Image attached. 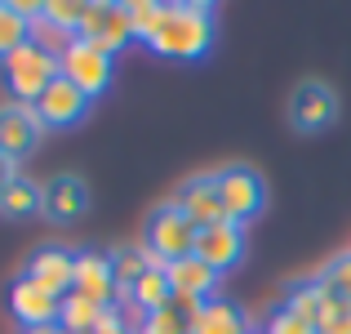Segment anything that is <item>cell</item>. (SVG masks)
<instances>
[{
  "label": "cell",
  "mask_w": 351,
  "mask_h": 334,
  "mask_svg": "<svg viewBox=\"0 0 351 334\" xmlns=\"http://www.w3.org/2000/svg\"><path fill=\"white\" fill-rule=\"evenodd\" d=\"M147 49L169 63H200L214 49V5H165Z\"/></svg>",
  "instance_id": "1"
},
{
  "label": "cell",
  "mask_w": 351,
  "mask_h": 334,
  "mask_svg": "<svg viewBox=\"0 0 351 334\" xmlns=\"http://www.w3.org/2000/svg\"><path fill=\"white\" fill-rule=\"evenodd\" d=\"M196 223L182 214L173 201H160V205L147 214L143 223V249L156 258V263H178V258H191V249H196Z\"/></svg>",
  "instance_id": "2"
},
{
  "label": "cell",
  "mask_w": 351,
  "mask_h": 334,
  "mask_svg": "<svg viewBox=\"0 0 351 334\" xmlns=\"http://www.w3.org/2000/svg\"><path fill=\"white\" fill-rule=\"evenodd\" d=\"M0 80H5V89L14 94V103L32 107L36 98L58 80V54L32 41V45H23L14 58L0 63Z\"/></svg>",
  "instance_id": "3"
},
{
  "label": "cell",
  "mask_w": 351,
  "mask_h": 334,
  "mask_svg": "<svg viewBox=\"0 0 351 334\" xmlns=\"http://www.w3.org/2000/svg\"><path fill=\"white\" fill-rule=\"evenodd\" d=\"M218 192H223V214L227 223H254L267 210V179L254 170V165L236 161L218 170Z\"/></svg>",
  "instance_id": "4"
},
{
  "label": "cell",
  "mask_w": 351,
  "mask_h": 334,
  "mask_svg": "<svg viewBox=\"0 0 351 334\" xmlns=\"http://www.w3.org/2000/svg\"><path fill=\"white\" fill-rule=\"evenodd\" d=\"M58 76L71 80V85L80 89V94L94 103L98 94H107L112 89V76H116V58L103 49H94V45H85L76 36V41L67 45V49L58 54Z\"/></svg>",
  "instance_id": "5"
},
{
  "label": "cell",
  "mask_w": 351,
  "mask_h": 334,
  "mask_svg": "<svg viewBox=\"0 0 351 334\" xmlns=\"http://www.w3.org/2000/svg\"><path fill=\"white\" fill-rule=\"evenodd\" d=\"M76 36L85 45H94V49H103V54L116 58V54L134 41V27H129L125 5H107V0H98V5H85V18H80Z\"/></svg>",
  "instance_id": "6"
},
{
  "label": "cell",
  "mask_w": 351,
  "mask_h": 334,
  "mask_svg": "<svg viewBox=\"0 0 351 334\" xmlns=\"http://www.w3.org/2000/svg\"><path fill=\"white\" fill-rule=\"evenodd\" d=\"M5 308H9V317H14L23 330H36V326H58L62 299H53V294L40 290L32 276L18 272L14 281H9V290H5Z\"/></svg>",
  "instance_id": "7"
},
{
  "label": "cell",
  "mask_w": 351,
  "mask_h": 334,
  "mask_svg": "<svg viewBox=\"0 0 351 334\" xmlns=\"http://www.w3.org/2000/svg\"><path fill=\"white\" fill-rule=\"evenodd\" d=\"M338 120V94L325 80H302L289 98V125L298 134H320Z\"/></svg>",
  "instance_id": "8"
},
{
  "label": "cell",
  "mask_w": 351,
  "mask_h": 334,
  "mask_svg": "<svg viewBox=\"0 0 351 334\" xmlns=\"http://www.w3.org/2000/svg\"><path fill=\"white\" fill-rule=\"evenodd\" d=\"M23 276H32V281L40 285V290H49L53 299H67V294H71V281H76V249L49 241V245L32 249Z\"/></svg>",
  "instance_id": "9"
},
{
  "label": "cell",
  "mask_w": 351,
  "mask_h": 334,
  "mask_svg": "<svg viewBox=\"0 0 351 334\" xmlns=\"http://www.w3.org/2000/svg\"><path fill=\"white\" fill-rule=\"evenodd\" d=\"M32 116L40 120L45 134H49V129H71V125H80V120L89 116V98L80 94L71 80L58 76V80H53V85L32 103Z\"/></svg>",
  "instance_id": "10"
},
{
  "label": "cell",
  "mask_w": 351,
  "mask_h": 334,
  "mask_svg": "<svg viewBox=\"0 0 351 334\" xmlns=\"http://www.w3.org/2000/svg\"><path fill=\"white\" fill-rule=\"evenodd\" d=\"M173 205L182 210L196 227H214V223H227L223 214V192H218V170L214 174H191L182 179V188L173 192Z\"/></svg>",
  "instance_id": "11"
},
{
  "label": "cell",
  "mask_w": 351,
  "mask_h": 334,
  "mask_svg": "<svg viewBox=\"0 0 351 334\" xmlns=\"http://www.w3.org/2000/svg\"><path fill=\"white\" fill-rule=\"evenodd\" d=\"M191 258H200L205 267H214L218 276L232 272V267H240V258H245V227H240V223H214V227H200Z\"/></svg>",
  "instance_id": "12"
},
{
  "label": "cell",
  "mask_w": 351,
  "mask_h": 334,
  "mask_svg": "<svg viewBox=\"0 0 351 334\" xmlns=\"http://www.w3.org/2000/svg\"><path fill=\"white\" fill-rule=\"evenodd\" d=\"M40 138H45V129H40V120L32 116V107L0 103V156H5L9 165L27 161V156L40 147Z\"/></svg>",
  "instance_id": "13"
},
{
  "label": "cell",
  "mask_w": 351,
  "mask_h": 334,
  "mask_svg": "<svg viewBox=\"0 0 351 334\" xmlns=\"http://www.w3.org/2000/svg\"><path fill=\"white\" fill-rule=\"evenodd\" d=\"M71 294L98 303V308H116L120 285L112 272V258L98 254V249H76V281H71Z\"/></svg>",
  "instance_id": "14"
},
{
  "label": "cell",
  "mask_w": 351,
  "mask_h": 334,
  "mask_svg": "<svg viewBox=\"0 0 351 334\" xmlns=\"http://www.w3.org/2000/svg\"><path fill=\"white\" fill-rule=\"evenodd\" d=\"M89 210V188L76 174H53L49 183H40V214L53 223H71Z\"/></svg>",
  "instance_id": "15"
},
{
  "label": "cell",
  "mask_w": 351,
  "mask_h": 334,
  "mask_svg": "<svg viewBox=\"0 0 351 334\" xmlns=\"http://www.w3.org/2000/svg\"><path fill=\"white\" fill-rule=\"evenodd\" d=\"M165 272H169L173 299H182V303H209V299H218V272H214V267H205L200 258L165 263Z\"/></svg>",
  "instance_id": "16"
},
{
  "label": "cell",
  "mask_w": 351,
  "mask_h": 334,
  "mask_svg": "<svg viewBox=\"0 0 351 334\" xmlns=\"http://www.w3.org/2000/svg\"><path fill=\"white\" fill-rule=\"evenodd\" d=\"M191 334H254V326H249L245 308L232 299H209L200 303L196 321H191Z\"/></svg>",
  "instance_id": "17"
},
{
  "label": "cell",
  "mask_w": 351,
  "mask_h": 334,
  "mask_svg": "<svg viewBox=\"0 0 351 334\" xmlns=\"http://www.w3.org/2000/svg\"><path fill=\"white\" fill-rule=\"evenodd\" d=\"M285 308L289 312H298L307 326H320V317L329 312V303H334V294L320 285V276H302V281H293L289 290H285Z\"/></svg>",
  "instance_id": "18"
},
{
  "label": "cell",
  "mask_w": 351,
  "mask_h": 334,
  "mask_svg": "<svg viewBox=\"0 0 351 334\" xmlns=\"http://www.w3.org/2000/svg\"><path fill=\"white\" fill-rule=\"evenodd\" d=\"M125 294H129V303H134L143 317H152V312H160V308H169V303H173L169 272H165V267H147V272L138 276Z\"/></svg>",
  "instance_id": "19"
},
{
  "label": "cell",
  "mask_w": 351,
  "mask_h": 334,
  "mask_svg": "<svg viewBox=\"0 0 351 334\" xmlns=\"http://www.w3.org/2000/svg\"><path fill=\"white\" fill-rule=\"evenodd\" d=\"M196 312H200V303L173 299L169 308H160V312H152V317L138 321L134 334H191V321H196Z\"/></svg>",
  "instance_id": "20"
},
{
  "label": "cell",
  "mask_w": 351,
  "mask_h": 334,
  "mask_svg": "<svg viewBox=\"0 0 351 334\" xmlns=\"http://www.w3.org/2000/svg\"><path fill=\"white\" fill-rule=\"evenodd\" d=\"M103 312L107 308H98V303L80 299V294H67V299H62V308H58V326L67 330V334H94L98 321H103Z\"/></svg>",
  "instance_id": "21"
},
{
  "label": "cell",
  "mask_w": 351,
  "mask_h": 334,
  "mask_svg": "<svg viewBox=\"0 0 351 334\" xmlns=\"http://www.w3.org/2000/svg\"><path fill=\"white\" fill-rule=\"evenodd\" d=\"M107 258H112V272H116V285H120V294H125L129 285H134L138 276L147 272V267H160V263H156V258L147 254L143 245H120V249H112Z\"/></svg>",
  "instance_id": "22"
},
{
  "label": "cell",
  "mask_w": 351,
  "mask_h": 334,
  "mask_svg": "<svg viewBox=\"0 0 351 334\" xmlns=\"http://www.w3.org/2000/svg\"><path fill=\"white\" fill-rule=\"evenodd\" d=\"M80 18H85V5H80V0H45L36 23L49 27V32H58V36H76Z\"/></svg>",
  "instance_id": "23"
},
{
  "label": "cell",
  "mask_w": 351,
  "mask_h": 334,
  "mask_svg": "<svg viewBox=\"0 0 351 334\" xmlns=\"http://www.w3.org/2000/svg\"><path fill=\"white\" fill-rule=\"evenodd\" d=\"M23 45H32V18H23L14 5H0V63L14 58Z\"/></svg>",
  "instance_id": "24"
},
{
  "label": "cell",
  "mask_w": 351,
  "mask_h": 334,
  "mask_svg": "<svg viewBox=\"0 0 351 334\" xmlns=\"http://www.w3.org/2000/svg\"><path fill=\"white\" fill-rule=\"evenodd\" d=\"M0 214H9V219L40 214V183H32V179H23V174H18V179L9 183V192L0 197Z\"/></svg>",
  "instance_id": "25"
},
{
  "label": "cell",
  "mask_w": 351,
  "mask_h": 334,
  "mask_svg": "<svg viewBox=\"0 0 351 334\" xmlns=\"http://www.w3.org/2000/svg\"><path fill=\"white\" fill-rule=\"evenodd\" d=\"M125 14H129V27H134V41L147 45L156 36V27H160V18H165V5L160 0H129Z\"/></svg>",
  "instance_id": "26"
},
{
  "label": "cell",
  "mask_w": 351,
  "mask_h": 334,
  "mask_svg": "<svg viewBox=\"0 0 351 334\" xmlns=\"http://www.w3.org/2000/svg\"><path fill=\"white\" fill-rule=\"evenodd\" d=\"M320 285H325L334 299H351V249L320 267Z\"/></svg>",
  "instance_id": "27"
},
{
  "label": "cell",
  "mask_w": 351,
  "mask_h": 334,
  "mask_svg": "<svg viewBox=\"0 0 351 334\" xmlns=\"http://www.w3.org/2000/svg\"><path fill=\"white\" fill-rule=\"evenodd\" d=\"M258 334H316V326H307L298 312H289L285 303H276V308H267L263 330H258Z\"/></svg>",
  "instance_id": "28"
},
{
  "label": "cell",
  "mask_w": 351,
  "mask_h": 334,
  "mask_svg": "<svg viewBox=\"0 0 351 334\" xmlns=\"http://www.w3.org/2000/svg\"><path fill=\"white\" fill-rule=\"evenodd\" d=\"M316 334H351V299H334L329 312L320 317Z\"/></svg>",
  "instance_id": "29"
},
{
  "label": "cell",
  "mask_w": 351,
  "mask_h": 334,
  "mask_svg": "<svg viewBox=\"0 0 351 334\" xmlns=\"http://www.w3.org/2000/svg\"><path fill=\"white\" fill-rule=\"evenodd\" d=\"M14 179H18V165H9L5 156H0V197L9 192V183H14Z\"/></svg>",
  "instance_id": "30"
},
{
  "label": "cell",
  "mask_w": 351,
  "mask_h": 334,
  "mask_svg": "<svg viewBox=\"0 0 351 334\" xmlns=\"http://www.w3.org/2000/svg\"><path fill=\"white\" fill-rule=\"evenodd\" d=\"M23 334H67L62 326H36V330H23Z\"/></svg>",
  "instance_id": "31"
}]
</instances>
